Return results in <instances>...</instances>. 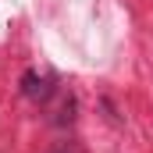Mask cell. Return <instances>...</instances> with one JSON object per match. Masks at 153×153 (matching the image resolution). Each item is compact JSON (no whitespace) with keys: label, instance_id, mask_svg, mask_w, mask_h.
Segmentation results:
<instances>
[{"label":"cell","instance_id":"1","mask_svg":"<svg viewBox=\"0 0 153 153\" xmlns=\"http://www.w3.org/2000/svg\"><path fill=\"white\" fill-rule=\"evenodd\" d=\"M22 82H25V96H32V100L46 93V85H43V78H36V75H32V71H29V75H25V78H22Z\"/></svg>","mask_w":153,"mask_h":153}]
</instances>
